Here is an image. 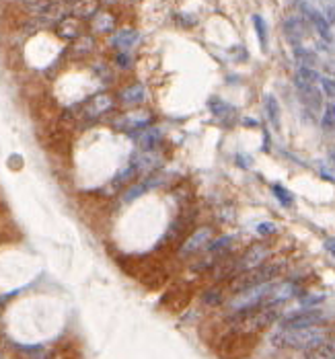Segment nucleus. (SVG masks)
<instances>
[{
	"label": "nucleus",
	"instance_id": "f257e3e1",
	"mask_svg": "<svg viewBox=\"0 0 335 359\" xmlns=\"http://www.w3.org/2000/svg\"><path fill=\"white\" fill-rule=\"evenodd\" d=\"M325 339H329V328L323 324L304 326V328H278L272 335V345L280 349H313Z\"/></svg>",
	"mask_w": 335,
	"mask_h": 359
},
{
	"label": "nucleus",
	"instance_id": "f03ea898",
	"mask_svg": "<svg viewBox=\"0 0 335 359\" xmlns=\"http://www.w3.org/2000/svg\"><path fill=\"white\" fill-rule=\"evenodd\" d=\"M280 318V306H268L261 304L251 310L236 312L232 322H234V333H245V335H255L263 331V328L272 326Z\"/></svg>",
	"mask_w": 335,
	"mask_h": 359
},
{
	"label": "nucleus",
	"instance_id": "7ed1b4c3",
	"mask_svg": "<svg viewBox=\"0 0 335 359\" xmlns=\"http://www.w3.org/2000/svg\"><path fill=\"white\" fill-rule=\"evenodd\" d=\"M284 263L282 261H272L268 263L265 261L263 265L255 267V269H249V271H241L239 275L232 277V281L229 285V292L232 294H239L243 290H249V287H255V285H261V283H270L278 277L282 271H284Z\"/></svg>",
	"mask_w": 335,
	"mask_h": 359
},
{
	"label": "nucleus",
	"instance_id": "20e7f679",
	"mask_svg": "<svg viewBox=\"0 0 335 359\" xmlns=\"http://www.w3.org/2000/svg\"><path fill=\"white\" fill-rule=\"evenodd\" d=\"M272 285H273V281L255 285V287H249V290H243L239 294H234L230 304H229L230 310L232 312H243V310H251V308L261 306L265 302V298H268Z\"/></svg>",
	"mask_w": 335,
	"mask_h": 359
},
{
	"label": "nucleus",
	"instance_id": "39448f33",
	"mask_svg": "<svg viewBox=\"0 0 335 359\" xmlns=\"http://www.w3.org/2000/svg\"><path fill=\"white\" fill-rule=\"evenodd\" d=\"M270 255H272V246H270V244H265V242L251 244L247 251H245V253L234 261V273L249 271V269H255V267L263 265V263L270 259Z\"/></svg>",
	"mask_w": 335,
	"mask_h": 359
},
{
	"label": "nucleus",
	"instance_id": "423d86ee",
	"mask_svg": "<svg viewBox=\"0 0 335 359\" xmlns=\"http://www.w3.org/2000/svg\"><path fill=\"white\" fill-rule=\"evenodd\" d=\"M251 347H253V335L232 333L222 341L220 355L226 359H241L251 351Z\"/></svg>",
	"mask_w": 335,
	"mask_h": 359
},
{
	"label": "nucleus",
	"instance_id": "0eeeda50",
	"mask_svg": "<svg viewBox=\"0 0 335 359\" xmlns=\"http://www.w3.org/2000/svg\"><path fill=\"white\" fill-rule=\"evenodd\" d=\"M327 314L319 308H304V310H298L290 316H286L280 328H304V326H314V324H323Z\"/></svg>",
	"mask_w": 335,
	"mask_h": 359
},
{
	"label": "nucleus",
	"instance_id": "6e6552de",
	"mask_svg": "<svg viewBox=\"0 0 335 359\" xmlns=\"http://www.w3.org/2000/svg\"><path fill=\"white\" fill-rule=\"evenodd\" d=\"M212 236H214V230L210 226H202V228H198V230H193L183 240V244L179 246V257H191L195 253L204 251V248L210 244Z\"/></svg>",
	"mask_w": 335,
	"mask_h": 359
},
{
	"label": "nucleus",
	"instance_id": "1a4fd4ad",
	"mask_svg": "<svg viewBox=\"0 0 335 359\" xmlns=\"http://www.w3.org/2000/svg\"><path fill=\"white\" fill-rule=\"evenodd\" d=\"M130 164L134 166V171L138 175H150L152 171H156V168H161L163 156L156 150H140V152L134 154Z\"/></svg>",
	"mask_w": 335,
	"mask_h": 359
},
{
	"label": "nucleus",
	"instance_id": "9d476101",
	"mask_svg": "<svg viewBox=\"0 0 335 359\" xmlns=\"http://www.w3.org/2000/svg\"><path fill=\"white\" fill-rule=\"evenodd\" d=\"M296 294H298V285L296 283H292V281L273 283L263 304H268V306H282L284 302H288L290 298H294Z\"/></svg>",
	"mask_w": 335,
	"mask_h": 359
},
{
	"label": "nucleus",
	"instance_id": "9b49d317",
	"mask_svg": "<svg viewBox=\"0 0 335 359\" xmlns=\"http://www.w3.org/2000/svg\"><path fill=\"white\" fill-rule=\"evenodd\" d=\"M163 183H165V179H163L161 175H150V177H146L144 181L136 183V185H132L130 189H127V191L124 193V201H134V199L142 197L146 191H152V189L161 187Z\"/></svg>",
	"mask_w": 335,
	"mask_h": 359
},
{
	"label": "nucleus",
	"instance_id": "f8f14e48",
	"mask_svg": "<svg viewBox=\"0 0 335 359\" xmlns=\"http://www.w3.org/2000/svg\"><path fill=\"white\" fill-rule=\"evenodd\" d=\"M300 8H302V13L309 17V21L313 23V27L317 29V33L325 39V41H331V25H329L327 19H325V15L319 13V11H314V8H311L309 4H300Z\"/></svg>",
	"mask_w": 335,
	"mask_h": 359
},
{
	"label": "nucleus",
	"instance_id": "ddd939ff",
	"mask_svg": "<svg viewBox=\"0 0 335 359\" xmlns=\"http://www.w3.org/2000/svg\"><path fill=\"white\" fill-rule=\"evenodd\" d=\"M319 80H321V76L317 74V70H314V68H304V66H300L298 72H296V78H294V84H296L298 93L302 95V93L311 91V88H314V84H317Z\"/></svg>",
	"mask_w": 335,
	"mask_h": 359
},
{
	"label": "nucleus",
	"instance_id": "4468645a",
	"mask_svg": "<svg viewBox=\"0 0 335 359\" xmlns=\"http://www.w3.org/2000/svg\"><path fill=\"white\" fill-rule=\"evenodd\" d=\"M284 33H286V37L290 39V43L296 47L302 41L304 33H307L304 21H302L300 17H288V19H286V23H284Z\"/></svg>",
	"mask_w": 335,
	"mask_h": 359
},
{
	"label": "nucleus",
	"instance_id": "2eb2a0df",
	"mask_svg": "<svg viewBox=\"0 0 335 359\" xmlns=\"http://www.w3.org/2000/svg\"><path fill=\"white\" fill-rule=\"evenodd\" d=\"M146 97H148V91H146L144 84H132V86L124 88V91L120 93V101L124 105H127V107H132V105L144 103Z\"/></svg>",
	"mask_w": 335,
	"mask_h": 359
},
{
	"label": "nucleus",
	"instance_id": "dca6fc26",
	"mask_svg": "<svg viewBox=\"0 0 335 359\" xmlns=\"http://www.w3.org/2000/svg\"><path fill=\"white\" fill-rule=\"evenodd\" d=\"M81 33H83L81 21H78L76 17H66L60 21V25H58V35L66 39V41H76V39L81 37Z\"/></svg>",
	"mask_w": 335,
	"mask_h": 359
},
{
	"label": "nucleus",
	"instance_id": "f3484780",
	"mask_svg": "<svg viewBox=\"0 0 335 359\" xmlns=\"http://www.w3.org/2000/svg\"><path fill=\"white\" fill-rule=\"evenodd\" d=\"M163 140V132L159 127H144L138 136V146L140 150H156Z\"/></svg>",
	"mask_w": 335,
	"mask_h": 359
},
{
	"label": "nucleus",
	"instance_id": "a211bd4d",
	"mask_svg": "<svg viewBox=\"0 0 335 359\" xmlns=\"http://www.w3.org/2000/svg\"><path fill=\"white\" fill-rule=\"evenodd\" d=\"M307 359H335V339H325L317 347L304 351Z\"/></svg>",
	"mask_w": 335,
	"mask_h": 359
},
{
	"label": "nucleus",
	"instance_id": "6ab92c4d",
	"mask_svg": "<svg viewBox=\"0 0 335 359\" xmlns=\"http://www.w3.org/2000/svg\"><path fill=\"white\" fill-rule=\"evenodd\" d=\"M111 107H113V99L109 95L101 93V95H97V97L91 99V103H88V107H86V115L88 117H99V115L109 111Z\"/></svg>",
	"mask_w": 335,
	"mask_h": 359
},
{
	"label": "nucleus",
	"instance_id": "aec40b11",
	"mask_svg": "<svg viewBox=\"0 0 335 359\" xmlns=\"http://www.w3.org/2000/svg\"><path fill=\"white\" fill-rule=\"evenodd\" d=\"M70 13L76 19H93L99 13V0H78V2L72 4Z\"/></svg>",
	"mask_w": 335,
	"mask_h": 359
},
{
	"label": "nucleus",
	"instance_id": "412c9836",
	"mask_svg": "<svg viewBox=\"0 0 335 359\" xmlns=\"http://www.w3.org/2000/svg\"><path fill=\"white\" fill-rule=\"evenodd\" d=\"M124 121H126L127 129H144L150 125L152 115L148 111H134V113H127Z\"/></svg>",
	"mask_w": 335,
	"mask_h": 359
},
{
	"label": "nucleus",
	"instance_id": "4be33fe9",
	"mask_svg": "<svg viewBox=\"0 0 335 359\" xmlns=\"http://www.w3.org/2000/svg\"><path fill=\"white\" fill-rule=\"evenodd\" d=\"M115 27V19L109 13H97L93 17V31L95 33H111Z\"/></svg>",
	"mask_w": 335,
	"mask_h": 359
},
{
	"label": "nucleus",
	"instance_id": "5701e85b",
	"mask_svg": "<svg viewBox=\"0 0 335 359\" xmlns=\"http://www.w3.org/2000/svg\"><path fill=\"white\" fill-rule=\"evenodd\" d=\"M136 41H138V33L134 29H124V31L115 33V37H113V45L117 49H122V52H127Z\"/></svg>",
	"mask_w": 335,
	"mask_h": 359
},
{
	"label": "nucleus",
	"instance_id": "b1692460",
	"mask_svg": "<svg viewBox=\"0 0 335 359\" xmlns=\"http://www.w3.org/2000/svg\"><path fill=\"white\" fill-rule=\"evenodd\" d=\"M93 37H86V35H81L74 41V45H72V54L76 56V58H84V56H88L93 52Z\"/></svg>",
	"mask_w": 335,
	"mask_h": 359
},
{
	"label": "nucleus",
	"instance_id": "393cba45",
	"mask_svg": "<svg viewBox=\"0 0 335 359\" xmlns=\"http://www.w3.org/2000/svg\"><path fill=\"white\" fill-rule=\"evenodd\" d=\"M265 111H268V119L272 121V125L278 129L280 127V105L275 101V97H268L265 99Z\"/></svg>",
	"mask_w": 335,
	"mask_h": 359
},
{
	"label": "nucleus",
	"instance_id": "a878e982",
	"mask_svg": "<svg viewBox=\"0 0 335 359\" xmlns=\"http://www.w3.org/2000/svg\"><path fill=\"white\" fill-rule=\"evenodd\" d=\"M138 173L134 171V166L132 164H127L126 168H122L120 173H117V177L113 179V189H120V187H124V185H127V183H132L134 181V177H136Z\"/></svg>",
	"mask_w": 335,
	"mask_h": 359
},
{
	"label": "nucleus",
	"instance_id": "bb28decb",
	"mask_svg": "<svg viewBox=\"0 0 335 359\" xmlns=\"http://www.w3.org/2000/svg\"><path fill=\"white\" fill-rule=\"evenodd\" d=\"M202 300H204V304H208V306H218V304L224 302V290H222V287H212V290L204 292Z\"/></svg>",
	"mask_w": 335,
	"mask_h": 359
},
{
	"label": "nucleus",
	"instance_id": "cd10ccee",
	"mask_svg": "<svg viewBox=\"0 0 335 359\" xmlns=\"http://www.w3.org/2000/svg\"><path fill=\"white\" fill-rule=\"evenodd\" d=\"M230 244H232V236H220V238H216L214 242H210L206 248H208L210 255H220V253H224Z\"/></svg>",
	"mask_w": 335,
	"mask_h": 359
},
{
	"label": "nucleus",
	"instance_id": "c85d7f7f",
	"mask_svg": "<svg viewBox=\"0 0 335 359\" xmlns=\"http://www.w3.org/2000/svg\"><path fill=\"white\" fill-rule=\"evenodd\" d=\"M294 58H296L300 62V66H304V68H311V66H314V62H317V58H314L309 49H304L300 45L294 47Z\"/></svg>",
	"mask_w": 335,
	"mask_h": 359
},
{
	"label": "nucleus",
	"instance_id": "c756f323",
	"mask_svg": "<svg viewBox=\"0 0 335 359\" xmlns=\"http://www.w3.org/2000/svg\"><path fill=\"white\" fill-rule=\"evenodd\" d=\"M253 25H255V31H257L259 43H261V47L265 49V47H268V27H265V21H263V17L255 15V17H253Z\"/></svg>",
	"mask_w": 335,
	"mask_h": 359
},
{
	"label": "nucleus",
	"instance_id": "7c9ffc66",
	"mask_svg": "<svg viewBox=\"0 0 335 359\" xmlns=\"http://www.w3.org/2000/svg\"><path fill=\"white\" fill-rule=\"evenodd\" d=\"M208 107L212 109V113H214V115H218V117H224L226 113H230V111H232V107H230V105H226V103L222 101V99H218V97L210 99Z\"/></svg>",
	"mask_w": 335,
	"mask_h": 359
},
{
	"label": "nucleus",
	"instance_id": "2f4dec72",
	"mask_svg": "<svg viewBox=\"0 0 335 359\" xmlns=\"http://www.w3.org/2000/svg\"><path fill=\"white\" fill-rule=\"evenodd\" d=\"M323 129H333L335 127V105H327L323 111V119H321Z\"/></svg>",
	"mask_w": 335,
	"mask_h": 359
},
{
	"label": "nucleus",
	"instance_id": "473e14b6",
	"mask_svg": "<svg viewBox=\"0 0 335 359\" xmlns=\"http://www.w3.org/2000/svg\"><path fill=\"white\" fill-rule=\"evenodd\" d=\"M273 193H275V197H278V201L282 203V205H292V201H294V197H292V193L288 191V189H284L282 185H273Z\"/></svg>",
	"mask_w": 335,
	"mask_h": 359
},
{
	"label": "nucleus",
	"instance_id": "72a5a7b5",
	"mask_svg": "<svg viewBox=\"0 0 335 359\" xmlns=\"http://www.w3.org/2000/svg\"><path fill=\"white\" fill-rule=\"evenodd\" d=\"M321 88H323V93L327 95L329 99H333L335 97V80H331V78H321Z\"/></svg>",
	"mask_w": 335,
	"mask_h": 359
},
{
	"label": "nucleus",
	"instance_id": "f704fd0d",
	"mask_svg": "<svg viewBox=\"0 0 335 359\" xmlns=\"http://www.w3.org/2000/svg\"><path fill=\"white\" fill-rule=\"evenodd\" d=\"M275 230H278V226H275L273 222H261V224H257V232H259L261 236H270V234H273Z\"/></svg>",
	"mask_w": 335,
	"mask_h": 359
},
{
	"label": "nucleus",
	"instance_id": "c9c22d12",
	"mask_svg": "<svg viewBox=\"0 0 335 359\" xmlns=\"http://www.w3.org/2000/svg\"><path fill=\"white\" fill-rule=\"evenodd\" d=\"M115 62L120 64V68H130L132 66V58L127 56L126 52H122V54H117V58H115Z\"/></svg>",
	"mask_w": 335,
	"mask_h": 359
},
{
	"label": "nucleus",
	"instance_id": "e433bc0d",
	"mask_svg": "<svg viewBox=\"0 0 335 359\" xmlns=\"http://www.w3.org/2000/svg\"><path fill=\"white\" fill-rule=\"evenodd\" d=\"M325 248L335 257V238H327V240H325Z\"/></svg>",
	"mask_w": 335,
	"mask_h": 359
},
{
	"label": "nucleus",
	"instance_id": "4c0bfd02",
	"mask_svg": "<svg viewBox=\"0 0 335 359\" xmlns=\"http://www.w3.org/2000/svg\"><path fill=\"white\" fill-rule=\"evenodd\" d=\"M177 21H181V23H183V25H187V27L195 25V19H185V15H177Z\"/></svg>",
	"mask_w": 335,
	"mask_h": 359
},
{
	"label": "nucleus",
	"instance_id": "58836bf2",
	"mask_svg": "<svg viewBox=\"0 0 335 359\" xmlns=\"http://www.w3.org/2000/svg\"><path fill=\"white\" fill-rule=\"evenodd\" d=\"M101 2H105V4H117L120 0H101Z\"/></svg>",
	"mask_w": 335,
	"mask_h": 359
},
{
	"label": "nucleus",
	"instance_id": "ea45409f",
	"mask_svg": "<svg viewBox=\"0 0 335 359\" xmlns=\"http://www.w3.org/2000/svg\"><path fill=\"white\" fill-rule=\"evenodd\" d=\"M60 2H64V4H74V2H78V0H60Z\"/></svg>",
	"mask_w": 335,
	"mask_h": 359
}]
</instances>
